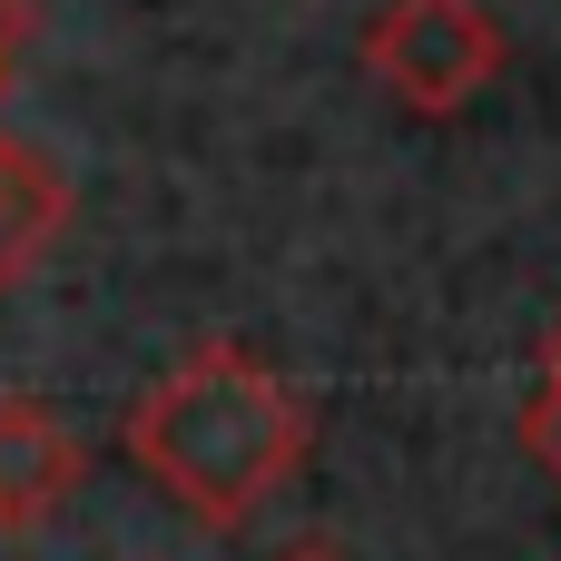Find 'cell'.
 <instances>
[{
	"mask_svg": "<svg viewBox=\"0 0 561 561\" xmlns=\"http://www.w3.org/2000/svg\"><path fill=\"white\" fill-rule=\"evenodd\" d=\"M523 444H533V463L552 473V493H561V375L533 385V404H523Z\"/></svg>",
	"mask_w": 561,
	"mask_h": 561,
	"instance_id": "cell-5",
	"label": "cell"
},
{
	"mask_svg": "<svg viewBox=\"0 0 561 561\" xmlns=\"http://www.w3.org/2000/svg\"><path fill=\"white\" fill-rule=\"evenodd\" d=\"M89 454L39 394H0V533H39L79 493Z\"/></svg>",
	"mask_w": 561,
	"mask_h": 561,
	"instance_id": "cell-3",
	"label": "cell"
},
{
	"mask_svg": "<svg viewBox=\"0 0 561 561\" xmlns=\"http://www.w3.org/2000/svg\"><path fill=\"white\" fill-rule=\"evenodd\" d=\"M365 69L394 108L454 118L503 79V30L483 0H385L365 30Z\"/></svg>",
	"mask_w": 561,
	"mask_h": 561,
	"instance_id": "cell-2",
	"label": "cell"
},
{
	"mask_svg": "<svg viewBox=\"0 0 561 561\" xmlns=\"http://www.w3.org/2000/svg\"><path fill=\"white\" fill-rule=\"evenodd\" d=\"M59 227H69V178H59L39 148L0 138V286H20V276L59 247Z\"/></svg>",
	"mask_w": 561,
	"mask_h": 561,
	"instance_id": "cell-4",
	"label": "cell"
},
{
	"mask_svg": "<svg viewBox=\"0 0 561 561\" xmlns=\"http://www.w3.org/2000/svg\"><path fill=\"white\" fill-rule=\"evenodd\" d=\"M286 561H345V552H325V542H306V552H286Z\"/></svg>",
	"mask_w": 561,
	"mask_h": 561,
	"instance_id": "cell-8",
	"label": "cell"
},
{
	"mask_svg": "<svg viewBox=\"0 0 561 561\" xmlns=\"http://www.w3.org/2000/svg\"><path fill=\"white\" fill-rule=\"evenodd\" d=\"M542 375H561V316H552V335H542Z\"/></svg>",
	"mask_w": 561,
	"mask_h": 561,
	"instance_id": "cell-7",
	"label": "cell"
},
{
	"mask_svg": "<svg viewBox=\"0 0 561 561\" xmlns=\"http://www.w3.org/2000/svg\"><path fill=\"white\" fill-rule=\"evenodd\" d=\"M20 30H30V0H0V79H10V49H20Z\"/></svg>",
	"mask_w": 561,
	"mask_h": 561,
	"instance_id": "cell-6",
	"label": "cell"
},
{
	"mask_svg": "<svg viewBox=\"0 0 561 561\" xmlns=\"http://www.w3.org/2000/svg\"><path fill=\"white\" fill-rule=\"evenodd\" d=\"M306 444H316L306 394H296L276 365H256L247 345H227V335L187 345V355L128 404V463H138L187 523H207V533H237V523L306 463Z\"/></svg>",
	"mask_w": 561,
	"mask_h": 561,
	"instance_id": "cell-1",
	"label": "cell"
}]
</instances>
